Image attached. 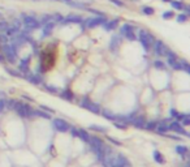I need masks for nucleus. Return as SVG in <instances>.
Segmentation results:
<instances>
[{
	"instance_id": "obj_30",
	"label": "nucleus",
	"mask_w": 190,
	"mask_h": 167,
	"mask_svg": "<svg viewBox=\"0 0 190 167\" xmlns=\"http://www.w3.org/2000/svg\"><path fill=\"white\" fill-rule=\"evenodd\" d=\"M161 1H164V3H168V1H169V0H161Z\"/></svg>"
},
{
	"instance_id": "obj_11",
	"label": "nucleus",
	"mask_w": 190,
	"mask_h": 167,
	"mask_svg": "<svg viewBox=\"0 0 190 167\" xmlns=\"http://www.w3.org/2000/svg\"><path fill=\"white\" fill-rule=\"evenodd\" d=\"M29 64H30V57H26V59H22L20 61L18 68H20V70H22V72H27L29 70Z\"/></svg>"
},
{
	"instance_id": "obj_18",
	"label": "nucleus",
	"mask_w": 190,
	"mask_h": 167,
	"mask_svg": "<svg viewBox=\"0 0 190 167\" xmlns=\"http://www.w3.org/2000/svg\"><path fill=\"white\" fill-rule=\"evenodd\" d=\"M8 26H9V22L5 21L4 18H1V20H0V33H4L8 29Z\"/></svg>"
},
{
	"instance_id": "obj_10",
	"label": "nucleus",
	"mask_w": 190,
	"mask_h": 167,
	"mask_svg": "<svg viewBox=\"0 0 190 167\" xmlns=\"http://www.w3.org/2000/svg\"><path fill=\"white\" fill-rule=\"evenodd\" d=\"M168 3L171 4V7L173 8L174 10H180V12L182 10V8H184V5H185V3L181 1V0H169Z\"/></svg>"
},
{
	"instance_id": "obj_13",
	"label": "nucleus",
	"mask_w": 190,
	"mask_h": 167,
	"mask_svg": "<svg viewBox=\"0 0 190 167\" xmlns=\"http://www.w3.org/2000/svg\"><path fill=\"white\" fill-rule=\"evenodd\" d=\"M18 31H20V29L16 28V26H13V25H10V23H9V26H8V29L4 31V34H5L7 37H13L14 34H17Z\"/></svg>"
},
{
	"instance_id": "obj_25",
	"label": "nucleus",
	"mask_w": 190,
	"mask_h": 167,
	"mask_svg": "<svg viewBox=\"0 0 190 167\" xmlns=\"http://www.w3.org/2000/svg\"><path fill=\"white\" fill-rule=\"evenodd\" d=\"M109 1L111 3H113L115 5H116V7H119V8H122L124 7V1H122V0H109Z\"/></svg>"
},
{
	"instance_id": "obj_23",
	"label": "nucleus",
	"mask_w": 190,
	"mask_h": 167,
	"mask_svg": "<svg viewBox=\"0 0 190 167\" xmlns=\"http://www.w3.org/2000/svg\"><path fill=\"white\" fill-rule=\"evenodd\" d=\"M5 43H8V37L4 33H0V47Z\"/></svg>"
},
{
	"instance_id": "obj_6",
	"label": "nucleus",
	"mask_w": 190,
	"mask_h": 167,
	"mask_svg": "<svg viewBox=\"0 0 190 167\" xmlns=\"http://www.w3.org/2000/svg\"><path fill=\"white\" fill-rule=\"evenodd\" d=\"M83 22V17L80 14H75V13H70L68 14L67 17L62 18V21L59 23L60 26H65V25H69V23H77V25H81Z\"/></svg>"
},
{
	"instance_id": "obj_14",
	"label": "nucleus",
	"mask_w": 190,
	"mask_h": 167,
	"mask_svg": "<svg viewBox=\"0 0 190 167\" xmlns=\"http://www.w3.org/2000/svg\"><path fill=\"white\" fill-rule=\"evenodd\" d=\"M174 17H176V21L178 23H185V22H187V21H189V16L185 14L184 12L178 13V14H174Z\"/></svg>"
},
{
	"instance_id": "obj_7",
	"label": "nucleus",
	"mask_w": 190,
	"mask_h": 167,
	"mask_svg": "<svg viewBox=\"0 0 190 167\" xmlns=\"http://www.w3.org/2000/svg\"><path fill=\"white\" fill-rule=\"evenodd\" d=\"M119 23H120V18H112V20H107L102 26H103V29L106 31H112L119 28Z\"/></svg>"
},
{
	"instance_id": "obj_3",
	"label": "nucleus",
	"mask_w": 190,
	"mask_h": 167,
	"mask_svg": "<svg viewBox=\"0 0 190 167\" xmlns=\"http://www.w3.org/2000/svg\"><path fill=\"white\" fill-rule=\"evenodd\" d=\"M106 21H107L106 16H94V17H88L86 20H83L81 26H82V30H85V29H94L96 26H102Z\"/></svg>"
},
{
	"instance_id": "obj_27",
	"label": "nucleus",
	"mask_w": 190,
	"mask_h": 167,
	"mask_svg": "<svg viewBox=\"0 0 190 167\" xmlns=\"http://www.w3.org/2000/svg\"><path fill=\"white\" fill-rule=\"evenodd\" d=\"M181 12H184L185 14H187V16H189V14H190V7H189V5H187V4H185V5H184V8H182V10H181Z\"/></svg>"
},
{
	"instance_id": "obj_20",
	"label": "nucleus",
	"mask_w": 190,
	"mask_h": 167,
	"mask_svg": "<svg viewBox=\"0 0 190 167\" xmlns=\"http://www.w3.org/2000/svg\"><path fill=\"white\" fill-rule=\"evenodd\" d=\"M154 67H155L156 69H165V64H164L161 60H155V61H154Z\"/></svg>"
},
{
	"instance_id": "obj_16",
	"label": "nucleus",
	"mask_w": 190,
	"mask_h": 167,
	"mask_svg": "<svg viewBox=\"0 0 190 167\" xmlns=\"http://www.w3.org/2000/svg\"><path fill=\"white\" fill-rule=\"evenodd\" d=\"M26 78H27L30 82L36 84V85L42 82V76L40 75H30V76H26Z\"/></svg>"
},
{
	"instance_id": "obj_24",
	"label": "nucleus",
	"mask_w": 190,
	"mask_h": 167,
	"mask_svg": "<svg viewBox=\"0 0 190 167\" xmlns=\"http://www.w3.org/2000/svg\"><path fill=\"white\" fill-rule=\"evenodd\" d=\"M7 72L9 73V75L14 76V77H22V76L20 75V72H17V70H14V69H10V68H7Z\"/></svg>"
},
{
	"instance_id": "obj_26",
	"label": "nucleus",
	"mask_w": 190,
	"mask_h": 167,
	"mask_svg": "<svg viewBox=\"0 0 190 167\" xmlns=\"http://www.w3.org/2000/svg\"><path fill=\"white\" fill-rule=\"evenodd\" d=\"M61 97H62V98H64V99H72V97H73V94H72V93H70V91H67V90H65V91H64V93H62V94H61Z\"/></svg>"
},
{
	"instance_id": "obj_2",
	"label": "nucleus",
	"mask_w": 190,
	"mask_h": 167,
	"mask_svg": "<svg viewBox=\"0 0 190 167\" xmlns=\"http://www.w3.org/2000/svg\"><path fill=\"white\" fill-rule=\"evenodd\" d=\"M137 39L139 41L141 46L143 47L145 51H148V50L151 48V46H152L154 41H155V38H154L152 34H151L150 31L145 30V29H139V30H138Z\"/></svg>"
},
{
	"instance_id": "obj_21",
	"label": "nucleus",
	"mask_w": 190,
	"mask_h": 167,
	"mask_svg": "<svg viewBox=\"0 0 190 167\" xmlns=\"http://www.w3.org/2000/svg\"><path fill=\"white\" fill-rule=\"evenodd\" d=\"M86 10H87V12L94 13L95 16H106L103 12H102V10H99V9H94V8H86Z\"/></svg>"
},
{
	"instance_id": "obj_4",
	"label": "nucleus",
	"mask_w": 190,
	"mask_h": 167,
	"mask_svg": "<svg viewBox=\"0 0 190 167\" xmlns=\"http://www.w3.org/2000/svg\"><path fill=\"white\" fill-rule=\"evenodd\" d=\"M134 29H135L134 25H132V23L126 22V23H124V25L120 26L119 35L124 37V38H126L128 41L133 42V41H135V39H137V34H135Z\"/></svg>"
},
{
	"instance_id": "obj_28",
	"label": "nucleus",
	"mask_w": 190,
	"mask_h": 167,
	"mask_svg": "<svg viewBox=\"0 0 190 167\" xmlns=\"http://www.w3.org/2000/svg\"><path fill=\"white\" fill-rule=\"evenodd\" d=\"M0 63H5V57H4V54L0 51Z\"/></svg>"
},
{
	"instance_id": "obj_19",
	"label": "nucleus",
	"mask_w": 190,
	"mask_h": 167,
	"mask_svg": "<svg viewBox=\"0 0 190 167\" xmlns=\"http://www.w3.org/2000/svg\"><path fill=\"white\" fill-rule=\"evenodd\" d=\"M10 25H13V26H16V28H18L21 30L22 29V21H21V18H13L12 20V23Z\"/></svg>"
},
{
	"instance_id": "obj_8",
	"label": "nucleus",
	"mask_w": 190,
	"mask_h": 167,
	"mask_svg": "<svg viewBox=\"0 0 190 167\" xmlns=\"http://www.w3.org/2000/svg\"><path fill=\"white\" fill-rule=\"evenodd\" d=\"M55 26H56V23H55L54 21H49V22L42 25V28H43V30H42V38H47V37L51 35Z\"/></svg>"
},
{
	"instance_id": "obj_29",
	"label": "nucleus",
	"mask_w": 190,
	"mask_h": 167,
	"mask_svg": "<svg viewBox=\"0 0 190 167\" xmlns=\"http://www.w3.org/2000/svg\"><path fill=\"white\" fill-rule=\"evenodd\" d=\"M1 18H4V14H3L1 12H0V20H1Z\"/></svg>"
},
{
	"instance_id": "obj_5",
	"label": "nucleus",
	"mask_w": 190,
	"mask_h": 167,
	"mask_svg": "<svg viewBox=\"0 0 190 167\" xmlns=\"http://www.w3.org/2000/svg\"><path fill=\"white\" fill-rule=\"evenodd\" d=\"M152 47H154V52H155L156 56H165V54L169 50L168 46L163 41H160V39H155L152 43Z\"/></svg>"
},
{
	"instance_id": "obj_17",
	"label": "nucleus",
	"mask_w": 190,
	"mask_h": 167,
	"mask_svg": "<svg viewBox=\"0 0 190 167\" xmlns=\"http://www.w3.org/2000/svg\"><path fill=\"white\" fill-rule=\"evenodd\" d=\"M173 17H174V12H173V10H165V12L161 13V18H163V20H165V21L172 20Z\"/></svg>"
},
{
	"instance_id": "obj_22",
	"label": "nucleus",
	"mask_w": 190,
	"mask_h": 167,
	"mask_svg": "<svg viewBox=\"0 0 190 167\" xmlns=\"http://www.w3.org/2000/svg\"><path fill=\"white\" fill-rule=\"evenodd\" d=\"M62 18H64L62 14H60V13H54V22L55 23H60L62 21Z\"/></svg>"
},
{
	"instance_id": "obj_9",
	"label": "nucleus",
	"mask_w": 190,
	"mask_h": 167,
	"mask_svg": "<svg viewBox=\"0 0 190 167\" xmlns=\"http://www.w3.org/2000/svg\"><path fill=\"white\" fill-rule=\"evenodd\" d=\"M121 43V35H119V34H115V35H112L111 38V43H109V48L113 51L116 47H119V44Z\"/></svg>"
},
{
	"instance_id": "obj_1",
	"label": "nucleus",
	"mask_w": 190,
	"mask_h": 167,
	"mask_svg": "<svg viewBox=\"0 0 190 167\" xmlns=\"http://www.w3.org/2000/svg\"><path fill=\"white\" fill-rule=\"evenodd\" d=\"M20 17H21V21H22V26L29 29V30H36V29L42 28L39 20L34 14H29V13L22 12L20 14Z\"/></svg>"
},
{
	"instance_id": "obj_15",
	"label": "nucleus",
	"mask_w": 190,
	"mask_h": 167,
	"mask_svg": "<svg viewBox=\"0 0 190 167\" xmlns=\"http://www.w3.org/2000/svg\"><path fill=\"white\" fill-rule=\"evenodd\" d=\"M38 20L40 22V25H44V23L49 22V21H54V14H42Z\"/></svg>"
},
{
	"instance_id": "obj_12",
	"label": "nucleus",
	"mask_w": 190,
	"mask_h": 167,
	"mask_svg": "<svg viewBox=\"0 0 190 167\" xmlns=\"http://www.w3.org/2000/svg\"><path fill=\"white\" fill-rule=\"evenodd\" d=\"M141 12H142V14H145V16H152V14H155V9H154L152 7H150V5H142V8H141Z\"/></svg>"
}]
</instances>
